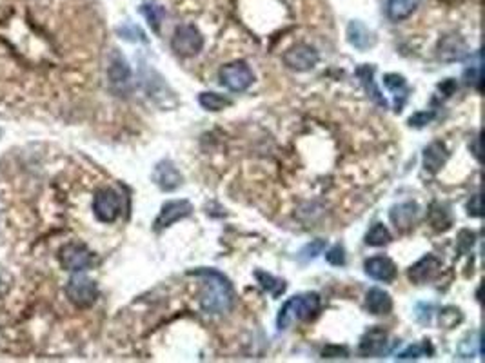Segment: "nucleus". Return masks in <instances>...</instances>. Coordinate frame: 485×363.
<instances>
[{"label":"nucleus","instance_id":"nucleus-1","mask_svg":"<svg viewBox=\"0 0 485 363\" xmlns=\"http://www.w3.org/2000/svg\"><path fill=\"white\" fill-rule=\"evenodd\" d=\"M188 275L200 278V305L206 313L224 314L229 313L235 305V291L228 276L220 271L200 267L189 271Z\"/></svg>","mask_w":485,"mask_h":363},{"label":"nucleus","instance_id":"nucleus-2","mask_svg":"<svg viewBox=\"0 0 485 363\" xmlns=\"http://www.w3.org/2000/svg\"><path fill=\"white\" fill-rule=\"evenodd\" d=\"M322 309V300L317 293H304V295L293 296L278 313L277 327L278 331H286L293 322H311L318 316Z\"/></svg>","mask_w":485,"mask_h":363},{"label":"nucleus","instance_id":"nucleus-3","mask_svg":"<svg viewBox=\"0 0 485 363\" xmlns=\"http://www.w3.org/2000/svg\"><path fill=\"white\" fill-rule=\"evenodd\" d=\"M218 80H220V86H224L229 91L244 93L255 82V75H253V69L246 62L237 60V62H231V64H226L220 68Z\"/></svg>","mask_w":485,"mask_h":363},{"label":"nucleus","instance_id":"nucleus-4","mask_svg":"<svg viewBox=\"0 0 485 363\" xmlns=\"http://www.w3.org/2000/svg\"><path fill=\"white\" fill-rule=\"evenodd\" d=\"M204 48V35L200 33L197 26L193 24H182L175 30L173 37H171V50L175 53L182 57V59H189L195 57L202 51Z\"/></svg>","mask_w":485,"mask_h":363},{"label":"nucleus","instance_id":"nucleus-5","mask_svg":"<svg viewBox=\"0 0 485 363\" xmlns=\"http://www.w3.org/2000/svg\"><path fill=\"white\" fill-rule=\"evenodd\" d=\"M93 260V253L88 249V246L79 244V242H70V244L60 247L59 251L60 265H62V269L70 271V273H82V271L90 269Z\"/></svg>","mask_w":485,"mask_h":363},{"label":"nucleus","instance_id":"nucleus-6","mask_svg":"<svg viewBox=\"0 0 485 363\" xmlns=\"http://www.w3.org/2000/svg\"><path fill=\"white\" fill-rule=\"evenodd\" d=\"M66 295H68V298L75 307L88 309L99 298V287L88 276L77 275L66 285Z\"/></svg>","mask_w":485,"mask_h":363},{"label":"nucleus","instance_id":"nucleus-7","mask_svg":"<svg viewBox=\"0 0 485 363\" xmlns=\"http://www.w3.org/2000/svg\"><path fill=\"white\" fill-rule=\"evenodd\" d=\"M122 211V200L120 195L111 187H102L95 193L93 197V213L97 220L102 224H113Z\"/></svg>","mask_w":485,"mask_h":363},{"label":"nucleus","instance_id":"nucleus-8","mask_svg":"<svg viewBox=\"0 0 485 363\" xmlns=\"http://www.w3.org/2000/svg\"><path fill=\"white\" fill-rule=\"evenodd\" d=\"M284 64L288 66L293 71L304 73V71H311L320 60L318 51L309 44H295L291 46L282 57Z\"/></svg>","mask_w":485,"mask_h":363},{"label":"nucleus","instance_id":"nucleus-9","mask_svg":"<svg viewBox=\"0 0 485 363\" xmlns=\"http://www.w3.org/2000/svg\"><path fill=\"white\" fill-rule=\"evenodd\" d=\"M193 215V204L189 200H169L160 209L157 220H155V231L160 233L168 229L177 222Z\"/></svg>","mask_w":485,"mask_h":363},{"label":"nucleus","instance_id":"nucleus-10","mask_svg":"<svg viewBox=\"0 0 485 363\" xmlns=\"http://www.w3.org/2000/svg\"><path fill=\"white\" fill-rule=\"evenodd\" d=\"M389 334L384 327L375 325L371 329H367L364 336L360 338V345H358V354L364 358H375V356H382L386 353Z\"/></svg>","mask_w":485,"mask_h":363},{"label":"nucleus","instance_id":"nucleus-11","mask_svg":"<svg viewBox=\"0 0 485 363\" xmlns=\"http://www.w3.org/2000/svg\"><path fill=\"white\" fill-rule=\"evenodd\" d=\"M442 262L435 255L422 256L420 260L413 264L407 271V278L415 285H424L427 282L435 280L436 275L440 273Z\"/></svg>","mask_w":485,"mask_h":363},{"label":"nucleus","instance_id":"nucleus-12","mask_svg":"<svg viewBox=\"0 0 485 363\" xmlns=\"http://www.w3.org/2000/svg\"><path fill=\"white\" fill-rule=\"evenodd\" d=\"M182 175L171 160H160L153 169V182L166 193L177 191L182 186Z\"/></svg>","mask_w":485,"mask_h":363},{"label":"nucleus","instance_id":"nucleus-13","mask_svg":"<svg viewBox=\"0 0 485 363\" xmlns=\"http://www.w3.org/2000/svg\"><path fill=\"white\" fill-rule=\"evenodd\" d=\"M364 271L369 278L377 282H393L396 278V264L389 256H373L364 262Z\"/></svg>","mask_w":485,"mask_h":363},{"label":"nucleus","instance_id":"nucleus-14","mask_svg":"<svg viewBox=\"0 0 485 363\" xmlns=\"http://www.w3.org/2000/svg\"><path fill=\"white\" fill-rule=\"evenodd\" d=\"M418 215H420V206L416 202H404V204H398L389 211L393 226L400 233L411 231L416 220H418Z\"/></svg>","mask_w":485,"mask_h":363},{"label":"nucleus","instance_id":"nucleus-15","mask_svg":"<svg viewBox=\"0 0 485 363\" xmlns=\"http://www.w3.org/2000/svg\"><path fill=\"white\" fill-rule=\"evenodd\" d=\"M447 158H449V149L444 142L435 140L424 149V169L429 175H436L442 167L446 166Z\"/></svg>","mask_w":485,"mask_h":363},{"label":"nucleus","instance_id":"nucleus-16","mask_svg":"<svg viewBox=\"0 0 485 363\" xmlns=\"http://www.w3.org/2000/svg\"><path fill=\"white\" fill-rule=\"evenodd\" d=\"M347 40H349V44H351L353 48H357V50L360 51L369 50V48H373V46L377 44L375 33L369 31V28H367L364 22H360V20L349 22V26H347Z\"/></svg>","mask_w":485,"mask_h":363},{"label":"nucleus","instance_id":"nucleus-17","mask_svg":"<svg viewBox=\"0 0 485 363\" xmlns=\"http://www.w3.org/2000/svg\"><path fill=\"white\" fill-rule=\"evenodd\" d=\"M366 307L373 316H386L393 311V298L387 291L380 287H373L367 291Z\"/></svg>","mask_w":485,"mask_h":363},{"label":"nucleus","instance_id":"nucleus-18","mask_svg":"<svg viewBox=\"0 0 485 363\" xmlns=\"http://www.w3.org/2000/svg\"><path fill=\"white\" fill-rule=\"evenodd\" d=\"M373 75H375V66H371V64H364L357 69V77L360 79L362 86L366 88L367 95L371 97L373 102L378 104L380 108L387 109V100L384 99V95H382L380 89L377 88V84H375Z\"/></svg>","mask_w":485,"mask_h":363},{"label":"nucleus","instance_id":"nucleus-19","mask_svg":"<svg viewBox=\"0 0 485 363\" xmlns=\"http://www.w3.org/2000/svg\"><path fill=\"white\" fill-rule=\"evenodd\" d=\"M422 0H387L386 13L393 22H402L418 10Z\"/></svg>","mask_w":485,"mask_h":363},{"label":"nucleus","instance_id":"nucleus-20","mask_svg":"<svg viewBox=\"0 0 485 363\" xmlns=\"http://www.w3.org/2000/svg\"><path fill=\"white\" fill-rule=\"evenodd\" d=\"M438 51H440V59L444 60H460L462 57H464V53H466V44H464V40L458 37V35H447V37H444V39L440 40V48H438Z\"/></svg>","mask_w":485,"mask_h":363},{"label":"nucleus","instance_id":"nucleus-21","mask_svg":"<svg viewBox=\"0 0 485 363\" xmlns=\"http://www.w3.org/2000/svg\"><path fill=\"white\" fill-rule=\"evenodd\" d=\"M108 77L109 80H111V84H119V86H124V84L129 82V79H131V69H129L128 62H126V59L122 55H113V59L109 62Z\"/></svg>","mask_w":485,"mask_h":363},{"label":"nucleus","instance_id":"nucleus-22","mask_svg":"<svg viewBox=\"0 0 485 363\" xmlns=\"http://www.w3.org/2000/svg\"><path fill=\"white\" fill-rule=\"evenodd\" d=\"M255 278H257V282L260 284V287H262L264 291H268L273 298H278V296L284 295L286 289H288L286 280L277 278V276H273L271 273H266V271H260V269L255 271Z\"/></svg>","mask_w":485,"mask_h":363},{"label":"nucleus","instance_id":"nucleus-23","mask_svg":"<svg viewBox=\"0 0 485 363\" xmlns=\"http://www.w3.org/2000/svg\"><path fill=\"white\" fill-rule=\"evenodd\" d=\"M429 224L433 226V229L436 231H447L453 224V218H451L449 207L446 204H440V202H435L429 209Z\"/></svg>","mask_w":485,"mask_h":363},{"label":"nucleus","instance_id":"nucleus-24","mask_svg":"<svg viewBox=\"0 0 485 363\" xmlns=\"http://www.w3.org/2000/svg\"><path fill=\"white\" fill-rule=\"evenodd\" d=\"M198 104H200L206 111L217 113V111H222V109L229 108V106L233 104V100L224 97V95L215 93V91H204V93H200V97H198Z\"/></svg>","mask_w":485,"mask_h":363},{"label":"nucleus","instance_id":"nucleus-25","mask_svg":"<svg viewBox=\"0 0 485 363\" xmlns=\"http://www.w3.org/2000/svg\"><path fill=\"white\" fill-rule=\"evenodd\" d=\"M393 240V236H391V233H389V229H387L384 224H375V226L367 231V235H366V246H371V247H384V246H387L389 242Z\"/></svg>","mask_w":485,"mask_h":363},{"label":"nucleus","instance_id":"nucleus-26","mask_svg":"<svg viewBox=\"0 0 485 363\" xmlns=\"http://www.w3.org/2000/svg\"><path fill=\"white\" fill-rule=\"evenodd\" d=\"M384 86H386V88L389 89L393 95H395L396 99H398V97H402V100L406 102L409 89H407V82H406V79L402 77V75L387 73L386 77H384Z\"/></svg>","mask_w":485,"mask_h":363},{"label":"nucleus","instance_id":"nucleus-27","mask_svg":"<svg viewBox=\"0 0 485 363\" xmlns=\"http://www.w3.org/2000/svg\"><path fill=\"white\" fill-rule=\"evenodd\" d=\"M327 242L322 240V238H318V240H313L311 244H307L306 247H304L302 251H300V255H298V260L300 262H311L315 260L318 255H322L324 249H326Z\"/></svg>","mask_w":485,"mask_h":363},{"label":"nucleus","instance_id":"nucleus-28","mask_svg":"<svg viewBox=\"0 0 485 363\" xmlns=\"http://www.w3.org/2000/svg\"><path fill=\"white\" fill-rule=\"evenodd\" d=\"M142 15L148 19V22H149V26L153 28L157 33L160 31V22H162V19H164V10L160 8V6H149V4H146V6H142Z\"/></svg>","mask_w":485,"mask_h":363},{"label":"nucleus","instance_id":"nucleus-29","mask_svg":"<svg viewBox=\"0 0 485 363\" xmlns=\"http://www.w3.org/2000/svg\"><path fill=\"white\" fill-rule=\"evenodd\" d=\"M426 354H433V347L429 344H420V345H411L409 349H406L404 353L398 354L396 358L398 360H416V358H422V356H426Z\"/></svg>","mask_w":485,"mask_h":363},{"label":"nucleus","instance_id":"nucleus-30","mask_svg":"<svg viewBox=\"0 0 485 363\" xmlns=\"http://www.w3.org/2000/svg\"><path fill=\"white\" fill-rule=\"evenodd\" d=\"M326 260L331 265H335V267L346 265V249H344V246H340V244L333 246L331 249L326 253Z\"/></svg>","mask_w":485,"mask_h":363},{"label":"nucleus","instance_id":"nucleus-31","mask_svg":"<svg viewBox=\"0 0 485 363\" xmlns=\"http://www.w3.org/2000/svg\"><path fill=\"white\" fill-rule=\"evenodd\" d=\"M436 113L435 111H418L409 118V126L411 128H424L427 124H431V120H435Z\"/></svg>","mask_w":485,"mask_h":363},{"label":"nucleus","instance_id":"nucleus-32","mask_svg":"<svg viewBox=\"0 0 485 363\" xmlns=\"http://www.w3.org/2000/svg\"><path fill=\"white\" fill-rule=\"evenodd\" d=\"M473 244H475V233L467 231V229L460 231V235H458V251L467 253L473 247Z\"/></svg>","mask_w":485,"mask_h":363},{"label":"nucleus","instance_id":"nucleus-33","mask_svg":"<svg viewBox=\"0 0 485 363\" xmlns=\"http://www.w3.org/2000/svg\"><path fill=\"white\" fill-rule=\"evenodd\" d=\"M466 82L467 86H475L478 91H480V84H482V68L480 64L476 66V68H471L466 71Z\"/></svg>","mask_w":485,"mask_h":363},{"label":"nucleus","instance_id":"nucleus-34","mask_svg":"<svg viewBox=\"0 0 485 363\" xmlns=\"http://www.w3.org/2000/svg\"><path fill=\"white\" fill-rule=\"evenodd\" d=\"M467 215L475 216V218H482L484 216V209H482V197L475 195L471 197L469 204H467Z\"/></svg>","mask_w":485,"mask_h":363},{"label":"nucleus","instance_id":"nucleus-35","mask_svg":"<svg viewBox=\"0 0 485 363\" xmlns=\"http://www.w3.org/2000/svg\"><path fill=\"white\" fill-rule=\"evenodd\" d=\"M324 358H347V349L338 347V345H329L324 349Z\"/></svg>","mask_w":485,"mask_h":363}]
</instances>
